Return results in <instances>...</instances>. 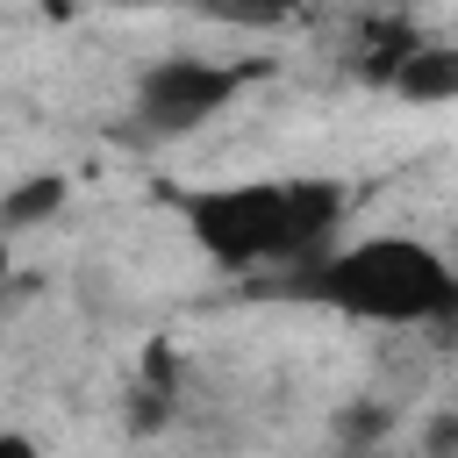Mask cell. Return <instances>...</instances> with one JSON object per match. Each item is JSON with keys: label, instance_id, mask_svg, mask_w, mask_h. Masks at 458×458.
I'll return each mask as SVG.
<instances>
[{"label": "cell", "instance_id": "1", "mask_svg": "<svg viewBox=\"0 0 458 458\" xmlns=\"http://www.w3.org/2000/svg\"><path fill=\"white\" fill-rule=\"evenodd\" d=\"M172 208L215 265H229V272H258V265L301 272V265L336 250L351 193L336 179H243V186H193Z\"/></svg>", "mask_w": 458, "mask_h": 458}, {"label": "cell", "instance_id": "2", "mask_svg": "<svg viewBox=\"0 0 458 458\" xmlns=\"http://www.w3.org/2000/svg\"><path fill=\"white\" fill-rule=\"evenodd\" d=\"M293 301H315V308H336L351 322H386V329H408V322H451L458 315V272L415 243V236H365V243H336L329 258L301 265L279 279Z\"/></svg>", "mask_w": 458, "mask_h": 458}, {"label": "cell", "instance_id": "3", "mask_svg": "<svg viewBox=\"0 0 458 458\" xmlns=\"http://www.w3.org/2000/svg\"><path fill=\"white\" fill-rule=\"evenodd\" d=\"M258 64H215V57H157L143 79H136V122L150 136H186L200 129L208 114H222L243 86H250Z\"/></svg>", "mask_w": 458, "mask_h": 458}, {"label": "cell", "instance_id": "4", "mask_svg": "<svg viewBox=\"0 0 458 458\" xmlns=\"http://www.w3.org/2000/svg\"><path fill=\"white\" fill-rule=\"evenodd\" d=\"M386 86L408 93V100H458V50H451V43H415V50L394 64Z\"/></svg>", "mask_w": 458, "mask_h": 458}, {"label": "cell", "instance_id": "5", "mask_svg": "<svg viewBox=\"0 0 458 458\" xmlns=\"http://www.w3.org/2000/svg\"><path fill=\"white\" fill-rule=\"evenodd\" d=\"M57 208H64V179H57V172H43V179H29L21 193H7V200H0V222H7V229H21V222L57 215Z\"/></svg>", "mask_w": 458, "mask_h": 458}, {"label": "cell", "instance_id": "6", "mask_svg": "<svg viewBox=\"0 0 458 458\" xmlns=\"http://www.w3.org/2000/svg\"><path fill=\"white\" fill-rule=\"evenodd\" d=\"M0 458H36V444H29V437H14V429H0Z\"/></svg>", "mask_w": 458, "mask_h": 458}]
</instances>
